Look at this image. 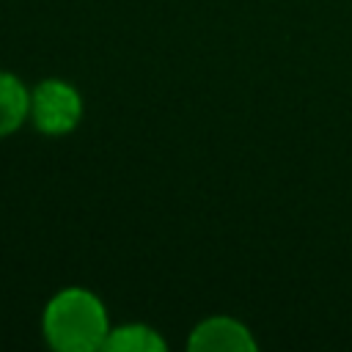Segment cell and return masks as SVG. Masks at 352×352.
<instances>
[{
  "mask_svg": "<svg viewBox=\"0 0 352 352\" xmlns=\"http://www.w3.org/2000/svg\"><path fill=\"white\" fill-rule=\"evenodd\" d=\"M107 333L104 305L85 289H63L44 311V336L60 352L102 349Z\"/></svg>",
  "mask_w": 352,
  "mask_h": 352,
  "instance_id": "obj_1",
  "label": "cell"
},
{
  "mask_svg": "<svg viewBox=\"0 0 352 352\" xmlns=\"http://www.w3.org/2000/svg\"><path fill=\"white\" fill-rule=\"evenodd\" d=\"M30 116L38 132L44 135H66L80 124L82 99L63 80H44L36 85L30 96Z\"/></svg>",
  "mask_w": 352,
  "mask_h": 352,
  "instance_id": "obj_2",
  "label": "cell"
},
{
  "mask_svg": "<svg viewBox=\"0 0 352 352\" xmlns=\"http://www.w3.org/2000/svg\"><path fill=\"white\" fill-rule=\"evenodd\" d=\"M187 346L192 352H250L256 349V341L242 322L231 316H212L192 330Z\"/></svg>",
  "mask_w": 352,
  "mask_h": 352,
  "instance_id": "obj_3",
  "label": "cell"
},
{
  "mask_svg": "<svg viewBox=\"0 0 352 352\" xmlns=\"http://www.w3.org/2000/svg\"><path fill=\"white\" fill-rule=\"evenodd\" d=\"M30 113L28 88L8 72H0V138L16 132Z\"/></svg>",
  "mask_w": 352,
  "mask_h": 352,
  "instance_id": "obj_4",
  "label": "cell"
},
{
  "mask_svg": "<svg viewBox=\"0 0 352 352\" xmlns=\"http://www.w3.org/2000/svg\"><path fill=\"white\" fill-rule=\"evenodd\" d=\"M168 344L165 338L151 330L148 324H124L107 333L102 349L110 352H162Z\"/></svg>",
  "mask_w": 352,
  "mask_h": 352,
  "instance_id": "obj_5",
  "label": "cell"
}]
</instances>
